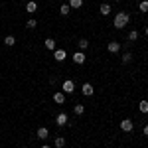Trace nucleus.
Listing matches in <instances>:
<instances>
[{"label": "nucleus", "mask_w": 148, "mask_h": 148, "mask_svg": "<svg viewBox=\"0 0 148 148\" xmlns=\"http://www.w3.org/2000/svg\"><path fill=\"white\" fill-rule=\"evenodd\" d=\"M130 22V16H128V12H119L116 16H114L113 20V26L116 28V30H123V28H126V24Z\"/></svg>", "instance_id": "nucleus-1"}, {"label": "nucleus", "mask_w": 148, "mask_h": 148, "mask_svg": "<svg viewBox=\"0 0 148 148\" xmlns=\"http://www.w3.org/2000/svg\"><path fill=\"white\" fill-rule=\"evenodd\" d=\"M121 128H123L125 132H132V128H134V123H132L130 119H125V121H121Z\"/></svg>", "instance_id": "nucleus-2"}, {"label": "nucleus", "mask_w": 148, "mask_h": 148, "mask_svg": "<svg viewBox=\"0 0 148 148\" xmlns=\"http://www.w3.org/2000/svg\"><path fill=\"white\" fill-rule=\"evenodd\" d=\"M67 123H69V116H67L65 113H59V114L56 116V125H57V126H65Z\"/></svg>", "instance_id": "nucleus-3"}, {"label": "nucleus", "mask_w": 148, "mask_h": 148, "mask_svg": "<svg viewBox=\"0 0 148 148\" xmlns=\"http://www.w3.org/2000/svg\"><path fill=\"white\" fill-rule=\"evenodd\" d=\"M73 61H75L77 65H83V63L87 61V57H85L83 51H75V53H73Z\"/></svg>", "instance_id": "nucleus-4"}, {"label": "nucleus", "mask_w": 148, "mask_h": 148, "mask_svg": "<svg viewBox=\"0 0 148 148\" xmlns=\"http://www.w3.org/2000/svg\"><path fill=\"white\" fill-rule=\"evenodd\" d=\"M81 93H83L85 97H91L93 93H95V89H93L91 83H83V87H81Z\"/></svg>", "instance_id": "nucleus-5"}, {"label": "nucleus", "mask_w": 148, "mask_h": 148, "mask_svg": "<svg viewBox=\"0 0 148 148\" xmlns=\"http://www.w3.org/2000/svg\"><path fill=\"white\" fill-rule=\"evenodd\" d=\"M75 91V83L71 79H65L63 81V93H73Z\"/></svg>", "instance_id": "nucleus-6"}, {"label": "nucleus", "mask_w": 148, "mask_h": 148, "mask_svg": "<svg viewBox=\"0 0 148 148\" xmlns=\"http://www.w3.org/2000/svg\"><path fill=\"white\" fill-rule=\"evenodd\" d=\"M53 101H56L57 105H63V103H65V93H61V91L53 93Z\"/></svg>", "instance_id": "nucleus-7"}, {"label": "nucleus", "mask_w": 148, "mask_h": 148, "mask_svg": "<svg viewBox=\"0 0 148 148\" xmlns=\"http://www.w3.org/2000/svg\"><path fill=\"white\" fill-rule=\"evenodd\" d=\"M53 57H56V61H63L67 57V53H65V49H56L53 51Z\"/></svg>", "instance_id": "nucleus-8"}, {"label": "nucleus", "mask_w": 148, "mask_h": 148, "mask_svg": "<svg viewBox=\"0 0 148 148\" xmlns=\"http://www.w3.org/2000/svg\"><path fill=\"white\" fill-rule=\"evenodd\" d=\"M47 136H49V130H47L46 126H40V128H38V138H42V140H46Z\"/></svg>", "instance_id": "nucleus-9"}, {"label": "nucleus", "mask_w": 148, "mask_h": 148, "mask_svg": "<svg viewBox=\"0 0 148 148\" xmlns=\"http://www.w3.org/2000/svg\"><path fill=\"white\" fill-rule=\"evenodd\" d=\"M107 49H109L111 53H119V49H121V44H119V42H111V44L107 46Z\"/></svg>", "instance_id": "nucleus-10"}, {"label": "nucleus", "mask_w": 148, "mask_h": 148, "mask_svg": "<svg viewBox=\"0 0 148 148\" xmlns=\"http://www.w3.org/2000/svg\"><path fill=\"white\" fill-rule=\"evenodd\" d=\"M44 44H46V49H49V51H56V40H53V38H47Z\"/></svg>", "instance_id": "nucleus-11"}, {"label": "nucleus", "mask_w": 148, "mask_h": 148, "mask_svg": "<svg viewBox=\"0 0 148 148\" xmlns=\"http://www.w3.org/2000/svg\"><path fill=\"white\" fill-rule=\"evenodd\" d=\"M99 12H101L103 16H109V14H111V4H107V2H105V4H101Z\"/></svg>", "instance_id": "nucleus-12"}, {"label": "nucleus", "mask_w": 148, "mask_h": 148, "mask_svg": "<svg viewBox=\"0 0 148 148\" xmlns=\"http://www.w3.org/2000/svg\"><path fill=\"white\" fill-rule=\"evenodd\" d=\"M14 44H16V38H14V36H6V38H4V46L12 47Z\"/></svg>", "instance_id": "nucleus-13"}, {"label": "nucleus", "mask_w": 148, "mask_h": 148, "mask_svg": "<svg viewBox=\"0 0 148 148\" xmlns=\"http://www.w3.org/2000/svg\"><path fill=\"white\" fill-rule=\"evenodd\" d=\"M26 10H28V12H36V10H38V4H36L34 0L26 2Z\"/></svg>", "instance_id": "nucleus-14"}, {"label": "nucleus", "mask_w": 148, "mask_h": 148, "mask_svg": "<svg viewBox=\"0 0 148 148\" xmlns=\"http://www.w3.org/2000/svg\"><path fill=\"white\" fill-rule=\"evenodd\" d=\"M73 113H75V114H83V113H85V105L77 103V105L73 107Z\"/></svg>", "instance_id": "nucleus-15"}, {"label": "nucleus", "mask_w": 148, "mask_h": 148, "mask_svg": "<svg viewBox=\"0 0 148 148\" xmlns=\"http://www.w3.org/2000/svg\"><path fill=\"white\" fill-rule=\"evenodd\" d=\"M67 4L71 6V8H75V10H77V8H81V6H83V0H69Z\"/></svg>", "instance_id": "nucleus-16"}, {"label": "nucleus", "mask_w": 148, "mask_h": 148, "mask_svg": "<svg viewBox=\"0 0 148 148\" xmlns=\"http://www.w3.org/2000/svg\"><path fill=\"white\" fill-rule=\"evenodd\" d=\"M53 144H56V148H63V146H65V138L57 136L56 140H53Z\"/></svg>", "instance_id": "nucleus-17"}, {"label": "nucleus", "mask_w": 148, "mask_h": 148, "mask_svg": "<svg viewBox=\"0 0 148 148\" xmlns=\"http://www.w3.org/2000/svg\"><path fill=\"white\" fill-rule=\"evenodd\" d=\"M59 12H61L63 16H67L69 12H71V6H69V4H61V8H59Z\"/></svg>", "instance_id": "nucleus-18"}, {"label": "nucleus", "mask_w": 148, "mask_h": 148, "mask_svg": "<svg viewBox=\"0 0 148 148\" xmlns=\"http://www.w3.org/2000/svg\"><path fill=\"white\" fill-rule=\"evenodd\" d=\"M87 47H89V42H87L85 38H81V40H79V49L83 51V49H87Z\"/></svg>", "instance_id": "nucleus-19"}, {"label": "nucleus", "mask_w": 148, "mask_h": 148, "mask_svg": "<svg viewBox=\"0 0 148 148\" xmlns=\"http://www.w3.org/2000/svg\"><path fill=\"white\" fill-rule=\"evenodd\" d=\"M138 109H140V113H148V101H140Z\"/></svg>", "instance_id": "nucleus-20"}, {"label": "nucleus", "mask_w": 148, "mask_h": 148, "mask_svg": "<svg viewBox=\"0 0 148 148\" xmlns=\"http://www.w3.org/2000/svg\"><path fill=\"white\" fill-rule=\"evenodd\" d=\"M130 61H132V53H130V51H126L125 56H123V63H130Z\"/></svg>", "instance_id": "nucleus-21"}, {"label": "nucleus", "mask_w": 148, "mask_h": 148, "mask_svg": "<svg viewBox=\"0 0 148 148\" xmlns=\"http://www.w3.org/2000/svg\"><path fill=\"white\" fill-rule=\"evenodd\" d=\"M138 8H140V12H148V0H142L138 4Z\"/></svg>", "instance_id": "nucleus-22"}, {"label": "nucleus", "mask_w": 148, "mask_h": 148, "mask_svg": "<svg viewBox=\"0 0 148 148\" xmlns=\"http://www.w3.org/2000/svg\"><path fill=\"white\" fill-rule=\"evenodd\" d=\"M128 40H130V42H136V40H138V32H136V30H132V32L128 34Z\"/></svg>", "instance_id": "nucleus-23"}, {"label": "nucleus", "mask_w": 148, "mask_h": 148, "mask_svg": "<svg viewBox=\"0 0 148 148\" xmlns=\"http://www.w3.org/2000/svg\"><path fill=\"white\" fill-rule=\"evenodd\" d=\"M36 26H38V22H36L34 18H32V20H28V22H26V28H32V30H34Z\"/></svg>", "instance_id": "nucleus-24"}, {"label": "nucleus", "mask_w": 148, "mask_h": 148, "mask_svg": "<svg viewBox=\"0 0 148 148\" xmlns=\"http://www.w3.org/2000/svg\"><path fill=\"white\" fill-rule=\"evenodd\" d=\"M142 132H144V134H146V136H148V125L144 126V130H142Z\"/></svg>", "instance_id": "nucleus-25"}, {"label": "nucleus", "mask_w": 148, "mask_h": 148, "mask_svg": "<svg viewBox=\"0 0 148 148\" xmlns=\"http://www.w3.org/2000/svg\"><path fill=\"white\" fill-rule=\"evenodd\" d=\"M42 148H51V146H47V144H44V146H42Z\"/></svg>", "instance_id": "nucleus-26"}, {"label": "nucleus", "mask_w": 148, "mask_h": 148, "mask_svg": "<svg viewBox=\"0 0 148 148\" xmlns=\"http://www.w3.org/2000/svg\"><path fill=\"white\" fill-rule=\"evenodd\" d=\"M146 36H148V26H146Z\"/></svg>", "instance_id": "nucleus-27"}]
</instances>
